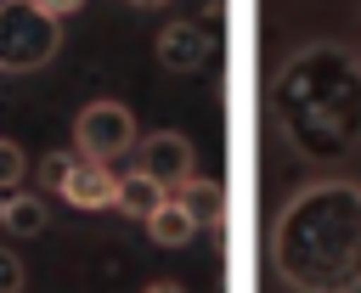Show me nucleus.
<instances>
[{
  "label": "nucleus",
  "mask_w": 361,
  "mask_h": 293,
  "mask_svg": "<svg viewBox=\"0 0 361 293\" xmlns=\"http://www.w3.org/2000/svg\"><path fill=\"white\" fill-rule=\"evenodd\" d=\"M271 130L305 163H338L361 146V56L333 39L288 51L265 85Z\"/></svg>",
  "instance_id": "1"
},
{
  "label": "nucleus",
  "mask_w": 361,
  "mask_h": 293,
  "mask_svg": "<svg viewBox=\"0 0 361 293\" xmlns=\"http://www.w3.org/2000/svg\"><path fill=\"white\" fill-rule=\"evenodd\" d=\"M271 270L293 293H361V186H299L271 220Z\"/></svg>",
  "instance_id": "2"
},
{
  "label": "nucleus",
  "mask_w": 361,
  "mask_h": 293,
  "mask_svg": "<svg viewBox=\"0 0 361 293\" xmlns=\"http://www.w3.org/2000/svg\"><path fill=\"white\" fill-rule=\"evenodd\" d=\"M62 17L39 11L34 0H0V73H34L56 56Z\"/></svg>",
  "instance_id": "3"
},
{
  "label": "nucleus",
  "mask_w": 361,
  "mask_h": 293,
  "mask_svg": "<svg viewBox=\"0 0 361 293\" xmlns=\"http://www.w3.org/2000/svg\"><path fill=\"white\" fill-rule=\"evenodd\" d=\"M135 146V118L124 101L102 96V101H85L79 118H73V152L90 158V163H118L124 152Z\"/></svg>",
  "instance_id": "4"
},
{
  "label": "nucleus",
  "mask_w": 361,
  "mask_h": 293,
  "mask_svg": "<svg viewBox=\"0 0 361 293\" xmlns=\"http://www.w3.org/2000/svg\"><path fill=\"white\" fill-rule=\"evenodd\" d=\"M130 152L141 158L135 169H141V175H152V180H158V186H169V192L192 175V141H186L180 130H152V135H135V146H130Z\"/></svg>",
  "instance_id": "5"
},
{
  "label": "nucleus",
  "mask_w": 361,
  "mask_h": 293,
  "mask_svg": "<svg viewBox=\"0 0 361 293\" xmlns=\"http://www.w3.org/2000/svg\"><path fill=\"white\" fill-rule=\"evenodd\" d=\"M158 62H164L169 73H197V68L209 62V34H203V23H197V17L164 23V28H158Z\"/></svg>",
  "instance_id": "6"
},
{
  "label": "nucleus",
  "mask_w": 361,
  "mask_h": 293,
  "mask_svg": "<svg viewBox=\"0 0 361 293\" xmlns=\"http://www.w3.org/2000/svg\"><path fill=\"white\" fill-rule=\"evenodd\" d=\"M73 208H113V192H118V175L113 163H90V158H73L68 180L56 186Z\"/></svg>",
  "instance_id": "7"
},
{
  "label": "nucleus",
  "mask_w": 361,
  "mask_h": 293,
  "mask_svg": "<svg viewBox=\"0 0 361 293\" xmlns=\"http://www.w3.org/2000/svg\"><path fill=\"white\" fill-rule=\"evenodd\" d=\"M169 197H175L197 225H220V220H226V186H220L214 175H186Z\"/></svg>",
  "instance_id": "8"
},
{
  "label": "nucleus",
  "mask_w": 361,
  "mask_h": 293,
  "mask_svg": "<svg viewBox=\"0 0 361 293\" xmlns=\"http://www.w3.org/2000/svg\"><path fill=\"white\" fill-rule=\"evenodd\" d=\"M45 225H51L45 197H34V192H0V231H11V237H39Z\"/></svg>",
  "instance_id": "9"
},
{
  "label": "nucleus",
  "mask_w": 361,
  "mask_h": 293,
  "mask_svg": "<svg viewBox=\"0 0 361 293\" xmlns=\"http://www.w3.org/2000/svg\"><path fill=\"white\" fill-rule=\"evenodd\" d=\"M158 203H169V186H158V180H152V175H141V169L118 175V192H113V208H118V214L147 220Z\"/></svg>",
  "instance_id": "10"
},
{
  "label": "nucleus",
  "mask_w": 361,
  "mask_h": 293,
  "mask_svg": "<svg viewBox=\"0 0 361 293\" xmlns=\"http://www.w3.org/2000/svg\"><path fill=\"white\" fill-rule=\"evenodd\" d=\"M141 225H147V237H152L158 248H186V242L197 237V220H192V214L175 203V197H169V203H158V208H152Z\"/></svg>",
  "instance_id": "11"
},
{
  "label": "nucleus",
  "mask_w": 361,
  "mask_h": 293,
  "mask_svg": "<svg viewBox=\"0 0 361 293\" xmlns=\"http://www.w3.org/2000/svg\"><path fill=\"white\" fill-rule=\"evenodd\" d=\"M23 175H28V158H23V146L0 135V192H17V186H23Z\"/></svg>",
  "instance_id": "12"
},
{
  "label": "nucleus",
  "mask_w": 361,
  "mask_h": 293,
  "mask_svg": "<svg viewBox=\"0 0 361 293\" xmlns=\"http://www.w3.org/2000/svg\"><path fill=\"white\" fill-rule=\"evenodd\" d=\"M73 158H79V152H51V158L39 163V180H45V192H56V186L68 180V169H73Z\"/></svg>",
  "instance_id": "13"
},
{
  "label": "nucleus",
  "mask_w": 361,
  "mask_h": 293,
  "mask_svg": "<svg viewBox=\"0 0 361 293\" xmlns=\"http://www.w3.org/2000/svg\"><path fill=\"white\" fill-rule=\"evenodd\" d=\"M23 282H28V276H23V259L0 242V293H23Z\"/></svg>",
  "instance_id": "14"
},
{
  "label": "nucleus",
  "mask_w": 361,
  "mask_h": 293,
  "mask_svg": "<svg viewBox=\"0 0 361 293\" xmlns=\"http://www.w3.org/2000/svg\"><path fill=\"white\" fill-rule=\"evenodd\" d=\"M34 6H39V11H51V17H73L85 0H34Z\"/></svg>",
  "instance_id": "15"
},
{
  "label": "nucleus",
  "mask_w": 361,
  "mask_h": 293,
  "mask_svg": "<svg viewBox=\"0 0 361 293\" xmlns=\"http://www.w3.org/2000/svg\"><path fill=\"white\" fill-rule=\"evenodd\" d=\"M141 293H186V287H180V282H147Z\"/></svg>",
  "instance_id": "16"
},
{
  "label": "nucleus",
  "mask_w": 361,
  "mask_h": 293,
  "mask_svg": "<svg viewBox=\"0 0 361 293\" xmlns=\"http://www.w3.org/2000/svg\"><path fill=\"white\" fill-rule=\"evenodd\" d=\"M124 6H141V11H158V6H169V0H124Z\"/></svg>",
  "instance_id": "17"
}]
</instances>
